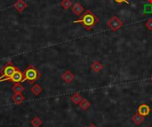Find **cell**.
<instances>
[{
  "instance_id": "cell-19",
  "label": "cell",
  "mask_w": 152,
  "mask_h": 127,
  "mask_svg": "<svg viewBox=\"0 0 152 127\" xmlns=\"http://www.w3.org/2000/svg\"><path fill=\"white\" fill-rule=\"evenodd\" d=\"M143 12L146 14H152V4L146 3L143 4Z\"/></svg>"
},
{
  "instance_id": "cell-6",
  "label": "cell",
  "mask_w": 152,
  "mask_h": 127,
  "mask_svg": "<svg viewBox=\"0 0 152 127\" xmlns=\"http://www.w3.org/2000/svg\"><path fill=\"white\" fill-rule=\"evenodd\" d=\"M24 79V74L18 69L16 70V72L12 75V77H11L10 81L13 82V83H20V82H22Z\"/></svg>"
},
{
  "instance_id": "cell-4",
  "label": "cell",
  "mask_w": 152,
  "mask_h": 127,
  "mask_svg": "<svg viewBox=\"0 0 152 127\" xmlns=\"http://www.w3.org/2000/svg\"><path fill=\"white\" fill-rule=\"evenodd\" d=\"M107 25L112 31H118L119 28L123 27V22L118 17L113 16L110 18V20H109V21L107 22Z\"/></svg>"
},
{
  "instance_id": "cell-1",
  "label": "cell",
  "mask_w": 152,
  "mask_h": 127,
  "mask_svg": "<svg viewBox=\"0 0 152 127\" xmlns=\"http://www.w3.org/2000/svg\"><path fill=\"white\" fill-rule=\"evenodd\" d=\"M73 23H81L86 30H91L99 23V18L91 10H86L85 13H83L78 20L73 21Z\"/></svg>"
},
{
  "instance_id": "cell-9",
  "label": "cell",
  "mask_w": 152,
  "mask_h": 127,
  "mask_svg": "<svg viewBox=\"0 0 152 127\" xmlns=\"http://www.w3.org/2000/svg\"><path fill=\"white\" fill-rule=\"evenodd\" d=\"M62 79L67 84H70L73 81V79H74V75H73V73L70 70H66L62 74Z\"/></svg>"
},
{
  "instance_id": "cell-24",
  "label": "cell",
  "mask_w": 152,
  "mask_h": 127,
  "mask_svg": "<svg viewBox=\"0 0 152 127\" xmlns=\"http://www.w3.org/2000/svg\"><path fill=\"white\" fill-rule=\"evenodd\" d=\"M147 3H150V4H152V0H146Z\"/></svg>"
},
{
  "instance_id": "cell-20",
  "label": "cell",
  "mask_w": 152,
  "mask_h": 127,
  "mask_svg": "<svg viewBox=\"0 0 152 127\" xmlns=\"http://www.w3.org/2000/svg\"><path fill=\"white\" fill-rule=\"evenodd\" d=\"M145 26L149 30H152V19H149L146 22H145Z\"/></svg>"
},
{
  "instance_id": "cell-7",
  "label": "cell",
  "mask_w": 152,
  "mask_h": 127,
  "mask_svg": "<svg viewBox=\"0 0 152 127\" xmlns=\"http://www.w3.org/2000/svg\"><path fill=\"white\" fill-rule=\"evenodd\" d=\"M13 7H14L19 12H22L27 8V4H26L23 0H17V1L13 4Z\"/></svg>"
},
{
  "instance_id": "cell-5",
  "label": "cell",
  "mask_w": 152,
  "mask_h": 127,
  "mask_svg": "<svg viewBox=\"0 0 152 127\" xmlns=\"http://www.w3.org/2000/svg\"><path fill=\"white\" fill-rule=\"evenodd\" d=\"M137 113L143 116V117H148L150 115V113H151V107L148 104L142 103L138 107Z\"/></svg>"
},
{
  "instance_id": "cell-8",
  "label": "cell",
  "mask_w": 152,
  "mask_h": 127,
  "mask_svg": "<svg viewBox=\"0 0 152 127\" xmlns=\"http://www.w3.org/2000/svg\"><path fill=\"white\" fill-rule=\"evenodd\" d=\"M72 12H73L76 15L80 16V15H82V13L84 12V7H83V5H82L81 4L76 3V4H74V5L72 6Z\"/></svg>"
},
{
  "instance_id": "cell-23",
  "label": "cell",
  "mask_w": 152,
  "mask_h": 127,
  "mask_svg": "<svg viewBox=\"0 0 152 127\" xmlns=\"http://www.w3.org/2000/svg\"><path fill=\"white\" fill-rule=\"evenodd\" d=\"M88 127H97V126H95L94 124H91V125H90V126H89Z\"/></svg>"
},
{
  "instance_id": "cell-25",
  "label": "cell",
  "mask_w": 152,
  "mask_h": 127,
  "mask_svg": "<svg viewBox=\"0 0 152 127\" xmlns=\"http://www.w3.org/2000/svg\"><path fill=\"white\" fill-rule=\"evenodd\" d=\"M151 82H152V77H151Z\"/></svg>"
},
{
  "instance_id": "cell-14",
  "label": "cell",
  "mask_w": 152,
  "mask_h": 127,
  "mask_svg": "<svg viewBox=\"0 0 152 127\" xmlns=\"http://www.w3.org/2000/svg\"><path fill=\"white\" fill-rule=\"evenodd\" d=\"M78 105H79L80 109H83V110H86V109H88L91 107L90 101H89L88 100H86V99H83V100L81 101V102H80Z\"/></svg>"
},
{
  "instance_id": "cell-18",
  "label": "cell",
  "mask_w": 152,
  "mask_h": 127,
  "mask_svg": "<svg viewBox=\"0 0 152 127\" xmlns=\"http://www.w3.org/2000/svg\"><path fill=\"white\" fill-rule=\"evenodd\" d=\"M43 121L38 118V117H35L32 120H31V125L33 127H39L42 126Z\"/></svg>"
},
{
  "instance_id": "cell-17",
  "label": "cell",
  "mask_w": 152,
  "mask_h": 127,
  "mask_svg": "<svg viewBox=\"0 0 152 127\" xmlns=\"http://www.w3.org/2000/svg\"><path fill=\"white\" fill-rule=\"evenodd\" d=\"M61 5L63 9L68 10L70 7H72V2H71V0H62L61 2Z\"/></svg>"
},
{
  "instance_id": "cell-16",
  "label": "cell",
  "mask_w": 152,
  "mask_h": 127,
  "mask_svg": "<svg viewBox=\"0 0 152 127\" xmlns=\"http://www.w3.org/2000/svg\"><path fill=\"white\" fill-rule=\"evenodd\" d=\"M42 91H43V89H42V87L39 85H33L31 87V93L34 95H36V96L39 95L42 93Z\"/></svg>"
},
{
  "instance_id": "cell-2",
  "label": "cell",
  "mask_w": 152,
  "mask_h": 127,
  "mask_svg": "<svg viewBox=\"0 0 152 127\" xmlns=\"http://www.w3.org/2000/svg\"><path fill=\"white\" fill-rule=\"evenodd\" d=\"M39 77H40V73L37 71V69H35L32 65H30L25 70L23 81H28L29 84H32L36 80H37L39 78Z\"/></svg>"
},
{
  "instance_id": "cell-13",
  "label": "cell",
  "mask_w": 152,
  "mask_h": 127,
  "mask_svg": "<svg viewBox=\"0 0 152 127\" xmlns=\"http://www.w3.org/2000/svg\"><path fill=\"white\" fill-rule=\"evenodd\" d=\"M70 100H71V101H72L74 104L77 105V104H79V103L81 102V101L83 100V98H82V96H81L78 93H76L75 94H73V95L70 97Z\"/></svg>"
},
{
  "instance_id": "cell-22",
  "label": "cell",
  "mask_w": 152,
  "mask_h": 127,
  "mask_svg": "<svg viewBox=\"0 0 152 127\" xmlns=\"http://www.w3.org/2000/svg\"><path fill=\"white\" fill-rule=\"evenodd\" d=\"M134 1H136V0H126L127 4H129V3H131V2H134Z\"/></svg>"
},
{
  "instance_id": "cell-11",
  "label": "cell",
  "mask_w": 152,
  "mask_h": 127,
  "mask_svg": "<svg viewBox=\"0 0 152 127\" xmlns=\"http://www.w3.org/2000/svg\"><path fill=\"white\" fill-rule=\"evenodd\" d=\"M104 68V66L99 62V61H94L92 65H91V69L94 72V73H99L102 69Z\"/></svg>"
},
{
  "instance_id": "cell-3",
  "label": "cell",
  "mask_w": 152,
  "mask_h": 127,
  "mask_svg": "<svg viewBox=\"0 0 152 127\" xmlns=\"http://www.w3.org/2000/svg\"><path fill=\"white\" fill-rule=\"evenodd\" d=\"M17 69H18L14 65H12L11 63L6 64L2 69V70H1L2 75L0 77V82H4V81H6V80H10L11 77H12V75L16 72Z\"/></svg>"
},
{
  "instance_id": "cell-10",
  "label": "cell",
  "mask_w": 152,
  "mask_h": 127,
  "mask_svg": "<svg viewBox=\"0 0 152 127\" xmlns=\"http://www.w3.org/2000/svg\"><path fill=\"white\" fill-rule=\"evenodd\" d=\"M132 121L136 125V126H140L141 124H142L145 121V117L136 113L132 117Z\"/></svg>"
},
{
  "instance_id": "cell-21",
  "label": "cell",
  "mask_w": 152,
  "mask_h": 127,
  "mask_svg": "<svg viewBox=\"0 0 152 127\" xmlns=\"http://www.w3.org/2000/svg\"><path fill=\"white\" fill-rule=\"evenodd\" d=\"M114 2H115V3H117V4H124V3H126V4H127L126 0H114Z\"/></svg>"
},
{
  "instance_id": "cell-12",
  "label": "cell",
  "mask_w": 152,
  "mask_h": 127,
  "mask_svg": "<svg viewBox=\"0 0 152 127\" xmlns=\"http://www.w3.org/2000/svg\"><path fill=\"white\" fill-rule=\"evenodd\" d=\"M12 101H13L14 103L20 104V103H21V102L24 101L25 97H24L21 93H14L13 96H12Z\"/></svg>"
},
{
  "instance_id": "cell-15",
  "label": "cell",
  "mask_w": 152,
  "mask_h": 127,
  "mask_svg": "<svg viewBox=\"0 0 152 127\" xmlns=\"http://www.w3.org/2000/svg\"><path fill=\"white\" fill-rule=\"evenodd\" d=\"M12 92H13L14 93H21L24 91V86L21 85L19 84V83H16V84L13 85V87L12 88Z\"/></svg>"
}]
</instances>
